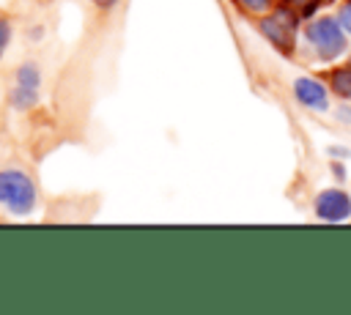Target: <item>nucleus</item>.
I'll return each mask as SVG.
<instances>
[{
    "label": "nucleus",
    "instance_id": "nucleus-1",
    "mask_svg": "<svg viewBox=\"0 0 351 315\" xmlns=\"http://www.w3.org/2000/svg\"><path fill=\"white\" fill-rule=\"evenodd\" d=\"M340 19L335 16H321L307 27V41L313 44V49L318 52V58L332 60L346 49V33L340 30Z\"/></svg>",
    "mask_w": 351,
    "mask_h": 315
},
{
    "label": "nucleus",
    "instance_id": "nucleus-2",
    "mask_svg": "<svg viewBox=\"0 0 351 315\" xmlns=\"http://www.w3.org/2000/svg\"><path fill=\"white\" fill-rule=\"evenodd\" d=\"M0 203H5L14 214H27L36 203V189L30 178L19 170H3L0 173Z\"/></svg>",
    "mask_w": 351,
    "mask_h": 315
},
{
    "label": "nucleus",
    "instance_id": "nucleus-3",
    "mask_svg": "<svg viewBox=\"0 0 351 315\" xmlns=\"http://www.w3.org/2000/svg\"><path fill=\"white\" fill-rule=\"evenodd\" d=\"M315 214L329 222H343L351 216V197L340 189H326L315 197Z\"/></svg>",
    "mask_w": 351,
    "mask_h": 315
},
{
    "label": "nucleus",
    "instance_id": "nucleus-4",
    "mask_svg": "<svg viewBox=\"0 0 351 315\" xmlns=\"http://www.w3.org/2000/svg\"><path fill=\"white\" fill-rule=\"evenodd\" d=\"M293 93H296V99H299L304 107H310V110H326V104H329L324 85L315 82V79H307V77H299V79L293 82Z\"/></svg>",
    "mask_w": 351,
    "mask_h": 315
},
{
    "label": "nucleus",
    "instance_id": "nucleus-5",
    "mask_svg": "<svg viewBox=\"0 0 351 315\" xmlns=\"http://www.w3.org/2000/svg\"><path fill=\"white\" fill-rule=\"evenodd\" d=\"M261 30H263V36H266L277 49L291 52V47H293V30H291V25H285L282 16H269V19H263V22H261Z\"/></svg>",
    "mask_w": 351,
    "mask_h": 315
},
{
    "label": "nucleus",
    "instance_id": "nucleus-6",
    "mask_svg": "<svg viewBox=\"0 0 351 315\" xmlns=\"http://www.w3.org/2000/svg\"><path fill=\"white\" fill-rule=\"evenodd\" d=\"M11 104L16 110H27L36 104V88H27V85H16V90L11 93Z\"/></svg>",
    "mask_w": 351,
    "mask_h": 315
},
{
    "label": "nucleus",
    "instance_id": "nucleus-7",
    "mask_svg": "<svg viewBox=\"0 0 351 315\" xmlns=\"http://www.w3.org/2000/svg\"><path fill=\"white\" fill-rule=\"evenodd\" d=\"M332 85H335V90H337L343 99H351V68H340V71H335Z\"/></svg>",
    "mask_w": 351,
    "mask_h": 315
},
{
    "label": "nucleus",
    "instance_id": "nucleus-8",
    "mask_svg": "<svg viewBox=\"0 0 351 315\" xmlns=\"http://www.w3.org/2000/svg\"><path fill=\"white\" fill-rule=\"evenodd\" d=\"M16 85H27V88H38V68L36 66H22L16 71Z\"/></svg>",
    "mask_w": 351,
    "mask_h": 315
},
{
    "label": "nucleus",
    "instance_id": "nucleus-9",
    "mask_svg": "<svg viewBox=\"0 0 351 315\" xmlns=\"http://www.w3.org/2000/svg\"><path fill=\"white\" fill-rule=\"evenodd\" d=\"M340 25H343V30L351 33V5H346V8L340 11Z\"/></svg>",
    "mask_w": 351,
    "mask_h": 315
},
{
    "label": "nucleus",
    "instance_id": "nucleus-10",
    "mask_svg": "<svg viewBox=\"0 0 351 315\" xmlns=\"http://www.w3.org/2000/svg\"><path fill=\"white\" fill-rule=\"evenodd\" d=\"M250 11H263V8H269V0H241Z\"/></svg>",
    "mask_w": 351,
    "mask_h": 315
},
{
    "label": "nucleus",
    "instance_id": "nucleus-11",
    "mask_svg": "<svg viewBox=\"0 0 351 315\" xmlns=\"http://www.w3.org/2000/svg\"><path fill=\"white\" fill-rule=\"evenodd\" d=\"M5 41H8V25L0 19V55H3V49H5Z\"/></svg>",
    "mask_w": 351,
    "mask_h": 315
},
{
    "label": "nucleus",
    "instance_id": "nucleus-12",
    "mask_svg": "<svg viewBox=\"0 0 351 315\" xmlns=\"http://www.w3.org/2000/svg\"><path fill=\"white\" fill-rule=\"evenodd\" d=\"M337 118H343L346 123H351V110H348V107H340V110H337Z\"/></svg>",
    "mask_w": 351,
    "mask_h": 315
},
{
    "label": "nucleus",
    "instance_id": "nucleus-13",
    "mask_svg": "<svg viewBox=\"0 0 351 315\" xmlns=\"http://www.w3.org/2000/svg\"><path fill=\"white\" fill-rule=\"evenodd\" d=\"M93 3H99V5H104V8H110V5H115L118 0H93Z\"/></svg>",
    "mask_w": 351,
    "mask_h": 315
},
{
    "label": "nucleus",
    "instance_id": "nucleus-14",
    "mask_svg": "<svg viewBox=\"0 0 351 315\" xmlns=\"http://www.w3.org/2000/svg\"><path fill=\"white\" fill-rule=\"evenodd\" d=\"M332 153H335V156H348V151H346V148H332Z\"/></svg>",
    "mask_w": 351,
    "mask_h": 315
},
{
    "label": "nucleus",
    "instance_id": "nucleus-15",
    "mask_svg": "<svg viewBox=\"0 0 351 315\" xmlns=\"http://www.w3.org/2000/svg\"><path fill=\"white\" fill-rule=\"evenodd\" d=\"M293 3H296V5H307L310 0H293Z\"/></svg>",
    "mask_w": 351,
    "mask_h": 315
}]
</instances>
